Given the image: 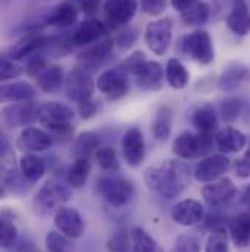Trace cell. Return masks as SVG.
<instances>
[{"mask_svg":"<svg viewBox=\"0 0 250 252\" xmlns=\"http://www.w3.org/2000/svg\"><path fill=\"white\" fill-rule=\"evenodd\" d=\"M18 148L27 154H35L49 150L53 145V138L43 129L38 127H25L16 142Z\"/></svg>","mask_w":250,"mask_h":252,"instance_id":"obj_16","label":"cell"},{"mask_svg":"<svg viewBox=\"0 0 250 252\" xmlns=\"http://www.w3.org/2000/svg\"><path fill=\"white\" fill-rule=\"evenodd\" d=\"M138 10L136 0H106L104 15L109 27H123L129 24Z\"/></svg>","mask_w":250,"mask_h":252,"instance_id":"obj_15","label":"cell"},{"mask_svg":"<svg viewBox=\"0 0 250 252\" xmlns=\"http://www.w3.org/2000/svg\"><path fill=\"white\" fill-rule=\"evenodd\" d=\"M95 160L98 163V166L106 170V172H117L119 167H120V163H119V157H117V153L114 151V148L106 145V147H100L98 151L95 153Z\"/></svg>","mask_w":250,"mask_h":252,"instance_id":"obj_38","label":"cell"},{"mask_svg":"<svg viewBox=\"0 0 250 252\" xmlns=\"http://www.w3.org/2000/svg\"><path fill=\"white\" fill-rule=\"evenodd\" d=\"M171 219L185 227L197 224L203 219V207L196 199H185L177 202L171 210Z\"/></svg>","mask_w":250,"mask_h":252,"instance_id":"obj_19","label":"cell"},{"mask_svg":"<svg viewBox=\"0 0 250 252\" xmlns=\"http://www.w3.org/2000/svg\"><path fill=\"white\" fill-rule=\"evenodd\" d=\"M44 244L49 252H72L70 238L63 235L62 232H49Z\"/></svg>","mask_w":250,"mask_h":252,"instance_id":"obj_40","label":"cell"},{"mask_svg":"<svg viewBox=\"0 0 250 252\" xmlns=\"http://www.w3.org/2000/svg\"><path fill=\"white\" fill-rule=\"evenodd\" d=\"M246 135L233 126H225L215 135V144L222 153H239L246 147Z\"/></svg>","mask_w":250,"mask_h":252,"instance_id":"obj_22","label":"cell"},{"mask_svg":"<svg viewBox=\"0 0 250 252\" xmlns=\"http://www.w3.org/2000/svg\"><path fill=\"white\" fill-rule=\"evenodd\" d=\"M231 241L237 248H245L250 242V213H240L230 224Z\"/></svg>","mask_w":250,"mask_h":252,"instance_id":"obj_29","label":"cell"},{"mask_svg":"<svg viewBox=\"0 0 250 252\" xmlns=\"http://www.w3.org/2000/svg\"><path fill=\"white\" fill-rule=\"evenodd\" d=\"M55 41V38L52 37H46V35H29L27 38H24L22 41H19L18 44H15L6 55V58L12 59V61H21L24 58H31L32 55L41 52L43 49L52 46Z\"/></svg>","mask_w":250,"mask_h":252,"instance_id":"obj_18","label":"cell"},{"mask_svg":"<svg viewBox=\"0 0 250 252\" xmlns=\"http://www.w3.org/2000/svg\"><path fill=\"white\" fill-rule=\"evenodd\" d=\"M173 40V22L168 18L152 21L145 28V43L155 56H164Z\"/></svg>","mask_w":250,"mask_h":252,"instance_id":"obj_9","label":"cell"},{"mask_svg":"<svg viewBox=\"0 0 250 252\" xmlns=\"http://www.w3.org/2000/svg\"><path fill=\"white\" fill-rule=\"evenodd\" d=\"M248 76V67L240 63H233L225 67L221 78L218 79V88L221 91L230 93L237 88Z\"/></svg>","mask_w":250,"mask_h":252,"instance_id":"obj_30","label":"cell"},{"mask_svg":"<svg viewBox=\"0 0 250 252\" xmlns=\"http://www.w3.org/2000/svg\"><path fill=\"white\" fill-rule=\"evenodd\" d=\"M129 248H132L130 233L126 230L117 232L110 241H109V250L111 252H126Z\"/></svg>","mask_w":250,"mask_h":252,"instance_id":"obj_45","label":"cell"},{"mask_svg":"<svg viewBox=\"0 0 250 252\" xmlns=\"http://www.w3.org/2000/svg\"><path fill=\"white\" fill-rule=\"evenodd\" d=\"M19 170L25 181L35 184L46 175V161L37 154H25L19 161Z\"/></svg>","mask_w":250,"mask_h":252,"instance_id":"obj_27","label":"cell"},{"mask_svg":"<svg viewBox=\"0 0 250 252\" xmlns=\"http://www.w3.org/2000/svg\"><path fill=\"white\" fill-rule=\"evenodd\" d=\"M91 173V161L89 158H76L67 173V182L70 188H82Z\"/></svg>","mask_w":250,"mask_h":252,"instance_id":"obj_37","label":"cell"},{"mask_svg":"<svg viewBox=\"0 0 250 252\" xmlns=\"http://www.w3.org/2000/svg\"><path fill=\"white\" fill-rule=\"evenodd\" d=\"M122 153L130 167H138L145 158V139L139 127H129L122 139Z\"/></svg>","mask_w":250,"mask_h":252,"instance_id":"obj_13","label":"cell"},{"mask_svg":"<svg viewBox=\"0 0 250 252\" xmlns=\"http://www.w3.org/2000/svg\"><path fill=\"white\" fill-rule=\"evenodd\" d=\"M183 52L200 64H209L214 62V43L208 31L196 30L182 38Z\"/></svg>","mask_w":250,"mask_h":252,"instance_id":"obj_7","label":"cell"},{"mask_svg":"<svg viewBox=\"0 0 250 252\" xmlns=\"http://www.w3.org/2000/svg\"><path fill=\"white\" fill-rule=\"evenodd\" d=\"M98 109H100V103H98V101H94L92 98L78 104V113H79L81 118L85 119V121L94 118V116L98 113Z\"/></svg>","mask_w":250,"mask_h":252,"instance_id":"obj_49","label":"cell"},{"mask_svg":"<svg viewBox=\"0 0 250 252\" xmlns=\"http://www.w3.org/2000/svg\"><path fill=\"white\" fill-rule=\"evenodd\" d=\"M146 62H148V59H146L145 53L140 52V50H138V52H133L129 58H126L123 63L120 64V67L125 69L129 75H133L135 76L143 67V64Z\"/></svg>","mask_w":250,"mask_h":252,"instance_id":"obj_43","label":"cell"},{"mask_svg":"<svg viewBox=\"0 0 250 252\" xmlns=\"http://www.w3.org/2000/svg\"><path fill=\"white\" fill-rule=\"evenodd\" d=\"M75 112L67 104L50 101L41 106L38 122L56 133H67L72 130Z\"/></svg>","mask_w":250,"mask_h":252,"instance_id":"obj_4","label":"cell"},{"mask_svg":"<svg viewBox=\"0 0 250 252\" xmlns=\"http://www.w3.org/2000/svg\"><path fill=\"white\" fill-rule=\"evenodd\" d=\"M109 28V24L100 19H86L70 34L67 43L73 47H88L100 41V38L107 34Z\"/></svg>","mask_w":250,"mask_h":252,"instance_id":"obj_11","label":"cell"},{"mask_svg":"<svg viewBox=\"0 0 250 252\" xmlns=\"http://www.w3.org/2000/svg\"><path fill=\"white\" fill-rule=\"evenodd\" d=\"M236 193V185L228 178H220L209 182L202 188V196L211 207H220L227 204Z\"/></svg>","mask_w":250,"mask_h":252,"instance_id":"obj_17","label":"cell"},{"mask_svg":"<svg viewBox=\"0 0 250 252\" xmlns=\"http://www.w3.org/2000/svg\"><path fill=\"white\" fill-rule=\"evenodd\" d=\"M136 84L140 90L145 91H158L164 82V70L158 62L148 61L143 67L135 75Z\"/></svg>","mask_w":250,"mask_h":252,"instance_id":"obj_20","label":"cell"},{"mask_svg":"<svg viewBox=\"0 0 250 252\" xmlns=\"http://www.w3.org/2000/svg\"><path fill=\"white\" fill-rule=\"evenodd\" d=\"M173 110L168 106H161L152 121V133L157 141H166L171 133Z\"/></svg>","mask_w":250,"mask_h":252,"instance_id":"obj_35","label":"cell"},{"mask_svg":"<svg viewBox=\"0 0 250 252\" xmlns=\"http://www.w3.org/2000/svg\"><path fill=\"white\" fill-rule=\"evenodd\" d=\"M0 97H1L3 101H12V103L34 100L35 88L29 82H27V81L9 82V84H3L1 85Z\"/></svg>","mask_w":250,"mask_h":252,"instance_id":"obj_24","label":"cell"},{"mask_svg":"<svg viewBox=\"0 0 250 252\" xmlns=\"http://www.w3.org/2000/svg\"><path fill=\"white\" fill-rule=\"evenodd\" d=\"M227 27L237 35L250 32V13L246 0H234L230 13L227 15Z\"/></svg>","mask_w":250,"mask_h":252,"instance_id":"obj_21","label":"cell"},{"mask_svg":"<svg viewBox=\"0 0 250 252\" xmlns=\"http://www.w3.org/2000/svg\"><path fill=\"white\" fill-rule=\"evenodd\" d=\"M214 147L212 133H193L182 132L173 142V153L180 158H197L200 156L208 154Z\"/></svg>","mask_w":250,"mask_h":252,"instance_id":"obj_3","label":"cell"},{"mask_svg":"<svg viewBox=\"0 0 250 252\" xmlns=\"http://www.w3.org/2000/svg\"><path fill=\"white\" fill-rule=\"evenodd\" d=\"M101 139L98 133L92 130H85L78 135V138L73 142L72 147V154L76 158H89L92 154H95L100 148Z\"/></svg>","mask_w":250,"mask_h":252,"instance_id":"obj_25","label":"cell"},{"mask_svg":"<svg viewBox=\"0 0 250 252\" xmlns=\"http://www.w3.org/2000/svg\"><path fill=\"white\" fill-rule=\"evenodd\" d=\"M63 81L64 75L62 66L59 64H49L40 75H37V87L47 94H56L62 88Z\"/></svg>","mask_w":250,"mask_h":252,"instance_id":"obj_26","label":"cell"},{"mask_svg":"<svg viewBox=\"0 0 250 252\" xmlns=\"http://www.w3.org/2000/svg\"><path fill=\"white\" fill-rule=\"evenodd\" d=\"M47 67V61L46 58L41 55V52L32 55L31 58H28L27 61V66H25V72L28 75H40L44 69Z\"/></svg>","mask_w":250,"mask_h":252,"instance_id":"obj_46","label":"cell"},{"mask_svg":"<svg viewBox=\"0 0 250 252\" xmlns=\"http://www.w3.org/2000/svg\"><path fill=\"white\" fill-rule=\"evenodd\" d=\"M240 202H242V205H243L245 208H248V211H250V184L245 188V190H243V195H242Z\"/></svg>","mask_w":250,"mask_h":252,"instance_id":"obj_53","label":"cell"},{"mask_svg":"<svg viewBox=\"0 0 250 252\" xmlns=\"http://www.w3.org/2000/svg\"><path fill=\"white\" fill-rule=\"evenodd\" d=\"M166 79L171 88L182 90L189 84L190 75L183 63L176 58H171L168 59L167 66H166Z\"/></svg>","mask_w":250,"mask_h":252,"instance_id":"obj_34","label":"cell"},{"mask_svg":"<svg viewBox=\"0 0 250 252\" xmlns=\"http://www.w3.org/2000/svg\"><path fill=\"white\" fill-rule=\"evenodd\" d=\"M130 241L132 252H164L158 242L142 227H133L130 230Z\"/></svg>","mask_w":250,"mask_h":252,"instance_id":"obj_36","label":"cell"},{"mask_svg":"<svg viewBox=\"0 0 250 252\" xmlns=\"http://www.w3.org/2000/svg\"><path fill=\"white\" fill-rule=\"evenodd\" d=\"M242 115H245V122L250 124V104H245V109H243Z\"/></svg>","mask_w":250,"mask_h":252,"instance_id":"obj_54","label":"cell"},{"mask_svg":"<svg viewBox=\"0 0 250 252\" xmlns=\"http://www.w3.org/2000/svg\"><path fill=\"white\" fill-rule=\"evenodd\" d=\"M18 226L13 219V213L9 210H3L0 219V245L4 250L12 248L18 241Z\"/></svg>","mask_w":250,"mask_h":252,"instance_id":"obj_33","label":"cell"},{"mask_svg":"<svg viewBox=\"0 0 250 252\" xmlns=\"http://www.w3.org/2000/svg\"><path fill=\"white\" fill-rule=\"evenodd\" d=\"M145 182L164 198H176L190 185L189 167L179 160H166L145 172Z\"/></svg>","mask_w":250,"mask_h":252,"instance_id":"obj_1","label":"cell"},{"mask_svg":"<svg viewBox=\"0 0 250 252\" xmlns=\"http://www.w3.org/2000/svg\"><path fill=\"white\" fill-rule=\"evenodd\" d=\"M66 95L70 101L79 104L92 98L95 82L91 75L83 69H73L64 81Z\"/></svg>","mask_w":250,"mask_h":252,"instance_id":"obj_10","label":"cell"},{"mask_svg":"<svg viewBox=\"0 0 250 252\" xmlns=\"http://www.w3.org/2000/svg\"><path fill=\"white\" fill-rule=\"evenodd\" d=\"M72 190L67 185L57 181L46 182L34 198V210L38 216L47 217L56 214L70 199Z\"/></svg>","mask_w":250,"mask_h":252,"instance_id":"obj_2","label":"cell"},{"mask_svg":"<svg viewBox=\"0 0 250 252\" xmlns=\"http://www.w3.org/2000/svg\"><path fill=\"white\" fill-rule=\"evenodd\" d=\"M72 1L85 15H94L98 10V6H100V0H72Z\"/></svg>","mask_w":250,"mask_h":252,"instance_id":"obj_51","label":"cell"},{"mask_svg":"<svg viewBox=\"0 0 250 252\" xmlns=\"http://www.w3.org/2000/svg\"><path fill=\"white\" fill-rule=\"evenodd\" d=\"M55 226L59 232L70 239H78L83 235L85 223L81 213L72 207H62L55 214Z\"/></svg>","mask_w":250,"mask_h":252,"instance_id":"obj_14","label":"cell"},{"mask_svg":"<svg viewBox=\"0 0 250 252\" xmlns=\"http://www.w3.org/2000/svg\"><path fill=\"white\" fill-rule=\"evenodd\" d=\"M168 0H140V7L146 15L158 16L167 9Z\"/></svg>","mask_w":250,"mask_h":252,"instance_id":"obj_47","label":"cell"},{"mask_svg":"<svg viewBox=\"0 0 250 252\" xmlns=\"http://www.w3.org/2000/svg\"><path fill=\"white\" fill-rule=\"evenodd\" d=\"M243 109H245V103H243L242 100H237V98L225 100V101H222L221 106H220L222 119L227 121V122L236 121V119L243 113Z\"/></svg>","mask_w":250,"mask_h":252,"instance_id":"obj_41","label":"cell"},{"mask_svg":"<svg viewBox=\"0 0 250 252\" xmlns=\"http://www.w3.org/2000/svg\"><path fill=\"white\" fill-rule=\"evenodd\" d=\"M22 72H24V69L19 64H16L12 59H9L6 56L1 59V62H0V78H1V81H9V79L18 78L22 75Z\"/></svg>","mask_w":250,"mask_h":252,"instance_id":"obj_44","label":"cell"},{"mask_svg":"<svg viewBox=\"0 0 250 252\" xmlns=\"http://www.w3.org/2000/svg\"><path fill=\"white\" fill-rule=\"evenodd\" d=\"M205 252H230L228 236L222 227H215L206 239Z\"/></svg>","mask_w":250,"mask_h":252,"instance_id":"obj_39","label":"cell"},{"mask_svg":"<svg viewBox=\"0 0 250 252\" xmlns=\"http://www.w3.org/2000/svg\"><path fill=\"white\" fill-rule=\"evenodd\" d=\"M114 49V40L111 37H107L104 40H100L88 47H85L79 55L78 59L83 61L85 63H95L106 59L107 56L111 55Z\"/></svg>","mask_w":250,"mask_h":252,"instance_id":"obj_28","label":"cell"},{"mask_svg":"<svg viewBox=\"0 0 250 252\" xmlns=\"http://www.w3.org/2000/svg\"><path fill=\"white\" fill-rule=\"evenodd\" d=\"M182 21L189 27H200L208 22L211 15V7L203 0H194L182 13Z\"/></svg>","mask_w":250,"mask_h":252,"instance_id":"obj_31","label":"cell"},{"mask_svg":"<svg viewBox=\"0 0 250 252\" xmlns=\"http://www.w3.org/2000/svg\"><path fill=\"white\" fill-rule=\"evenodd\" d=\"M192 124L202 133H212L218 125L215 109L211 104H203L197 107L192 116Z\"/></svg>","mask_w":250,"mask_h":252,"instance_id":"obj_32","label":"cell"},{"mask_svg":"<svg viewBox=\"0 0 250 252\" xmlns=\"http://www.w3.org/2000/svg\"><path fill=\"white\" fill-rule=\"evenodd\" d=\"M234 172L240 179H248L250 176V147L240 158L236 160Z\"/></svg>","mask_w":250,"mask_h":252,"instance_id":"obj_48","label":"cell"},{"mask_svg":"<svg viewBox=\"0 0 250 252\" xmlns=\"http://www.w3.org/2000/svg\"><path fill=\"white\" fill-rule=\"evenodd\" d=\"M194 0H171V6L177 10V12H183L188 6H190Z\"/></svg>","mask_w":250,"mask_h":252,"instance_id":"obj_52","label":"cell"},{"mask_svg":"<svg viewBox=\"0 0 250 252\" xmlns=\"http://www.w3.org/2000/svg\"><path fill=\"white\" fill-rule=\"evenodd\" d=\"M97 189L104 201L113 208H123L135 196V188L132 182L123 178H101Z\"/></svg>","mask_w":250,"mask_h":252,"instance_id":"obj_5","label":"cell"},{"mask_svg":"<svg viewBox=\"0 0 250 252\" xmlns=\"http://www.w3.org/2000/svg\"><path fill=\"white\" fill-rule=\"evenodd\" d=\"M97 88L107 97L109 101L120 100L130 91L129 73L120 66L109 69L98 76Z\"/></svg>","mask_w":250,"mask_h":252,"instance_id":"obj_8","label":"cell"},{"mask_svg":"<svg viewBox=\"0 0 250 252\" xmlns=\"http://www.w3.org/2000/svg\"><path fill=\"white\" fill-rule=\"evenodd\" d=\"M41 106L34 100L12 103L1 109V121L3 125L9 129L25 127L38 121Z\"/></svg>","mask_w":250,"mask_h":252,"instance_id":"obj_6","label":"cell"},{"mask_svg":"<svg viewBox=\"0 0 250 252\" xmlns=\"http://www.w3.org/2000/svg\"><path fill=\"white\" fill-rule=\"evenodd\" d=\"M138 38V32L135 28H129V30H125L119 34L117 37V44L119 47L122 49H129L130 46H133V43L136 41Z\"/></svg>","mask_w":250,"mask_h":252,"instance_id":"obj_50","label":"cell"},{"mask_svg":"<svg viewBox=\"0 0 250 252\" xmlns=\"http://www.w3.org/2000/svg\"><path fill=\"white\" fill-rule=\"evenodd\" d=\"M79 16V9L72 0H64L57 4L44 19L46 25H53L57 28H69L72 27Z\"/></svg>","mask_w":250,"mask_h":252,"instance_id":"obj_23","label":"cell"},{"mask_svg":"<svg viewBox=\"0 0 250 252\" xmlns=\"http://www.w3.org/2000/svg\"><path fill=\"white\" fill-rule=\"evenodd\" d=\"M230 166H231V161L228 157L217 154V156H211V157L200 160L196 164L193 175L197 182L209 184V182L220 179L224 173H227Z\"/></svg>","mask_w":250,"mask_h":252,"instance_id":"obj_12","label":"cell"},{"mask_svg":"<svg viewBox=\"0 0 250 252\" xmlns=\"http://www.w3.org/2000/svg\"><path fill=\"white\" fill-rule=\"evenodd\" d=\"M171 252H200V241L194 235H180L177 236Z\"/></svg>","mask_w":250,"mask_h":252,"instance_id":"obj_42","label":"cell"}]
</instances>
